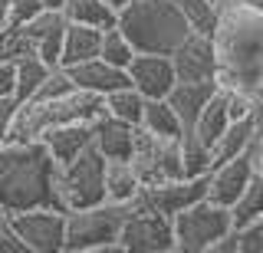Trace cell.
<instances>
[{
  "label": "cell",
  "mask_w": 263,
  "mask_h": 253,
  "mask_svg": "<svg viewBox=\"0 0 263 253\" xmlns=\"http://www.w3.org/2000/svg\"><path fill=\"white\" fill-rule=\"evenodd\" d=\"M171 224H175V253H208L214 240L234 230L230 207H220L208 198L178 210Z\"/></svg>",
  "instance_id": "8992f818"
},
{
  "label": "cell",
  "mask_w": 263,
  "mask_h": 253,
  "mask_svg": "<svg viewBox=\"0 0 263 253\" xmlns=\"http://www.w3.org/2000/svg\"><path fill=\"white\" fill-rule=\"evenodd\" d=\"M7 17H10V0H0V30L7 27Z\"/></svg>",
  "instance_id": "74e56055"
},
{
  "label": "cell",
  "mask_w": 263,
  "mask_h": 253,
  "mask_svg": "<svg viewBox=\"0 0 263 253\" xmlns=\"http://www.w3.org/2000/svg\"><path fill=\"white\" fill-rule=\"evenodd\" d=\"M63 4H66V0H43L46 10H63Z\"/></svg>",
  "instance_id": "ab89813d"
},
{
  "label": "cell",
  "mask_w": 263,
  "mask_h": 253,
  "mask_svg": "<svg viewBox=\"0 0 263 253\" xmlns=\"http://www.w3.org/2000/svg\"><path fill=\"white\" fill-rule=\"evenodd\" d=\"M0 253H30L27 247H23V240L10 230V224H0Z\"/></svg>",
  "instance_id": "d590c367"
},
{
  "label": "cell",
  "mask_w": 263,
  "mask_h": 253,
  "mask_svg": "<svg viewBox=\"0 0 263 253\" xmlns=\"http://www.w3.org/2000/svg\"><path fill=\"white\" fill-rule=\"evenodd\" d=\"M69 69V79L76 83V89H86V92H96V95H109L112 89L119 86H128V72L105 63L102 56H92L86 63H76V66H66Z\"/></svg>",
  "instance_id": "e0dca14e"
},
{
  "label": "cell",
  "mask_w": 263,
  "mask_h": 253,
  "mask_svg": "<svg viewBox=\"0 0 263 253\" xmlns=\"http://www.w3.org/2000/svg\"><path fill=\"white\" fill-rule=\"evenodd\" d=\"M132 204L102 201L92 207H79L66 214V243L63 253H122L119 233L125 217L132 214Z\"/></svg>",
  "instance_id": "277c9868"
},
{
  "label": "cell",
  "mask_w": 263,
  "mask_h": 253,
  "mask_svg": "<svg viewBox=\"0 0 263 253\" xmlns=\"http://www.w3.org/2000/svg\"><path fill=\"white\" fill-rule=\"evenodd\" d=\"M208 253H240V247H237V230H230L220 240H214V247Z\"/></svg>",
  "instance_id": "8d00e7d4"
},
{
  "label": "cell",
  "mask_w": 263,
  "mask_h": 253,
  "mask_svg": "<svg viewBox=\"0 0 263 253\" xmlns=\"http://www.w3.org/2000/svg\"><path fill=\"white\" fill-rule=\"evenodd\" d=\"M4 220H7V214H4V210H0V224H4Z\"/></svg>",
  "instance_id": "b9f144b4"
},
{
  "label": "cell",
  "mask_w": 263,
  "mask_h": 253,
  "mask_svg": "<svg viewBox=\"0 0 263 253\" xmlns=\"http://www.w3.org/2000/svg\"><path fill=\"white\" fill-rule=\"evenodd\" d=\"M105 112L115 119H122V122H128V125H142V115H145V95L138 92L135 86H119V89H112L109 95H105Z\"/></svg>",
  "instance_id": "d4e9b609"
},
{
  "label": "cell",
  "mask_w": 263,
  "mask_h": 253,
  "mask_svg": "<svg viewBox=\"0 0 263 253\" xmlns=\"http://www.w3.org/2000/svg\"><path fill=\"white\" fill-rule=\"evenodd\" d=\"M247 158L253 165V174L263 178V125H257V132L250 138V148H247Z\"/></svg>",
  "instance_id": "e575fe53"
},
{
  "label": "cell",
  "mask_w": 263,
  "mask_h": 253,
  "mask_svg": "<svg viewBox=\"0 0 263 253\" xmlns=\"http://www.w3.org/2000/svg\"><path fill=\"white\" fill-rule=\"evenodd\" d=\"M250 178H253V165L247 154H237L230 161L214 165L208 171V201L220 204V207H230L243 194V187L250 184Z\"/></svg>",
  "instance_id": "4fadbf2b"
},
{
  "label": "cell",
  "mask_w": 263,
  "mask_h": 253,
  "mask_svg": "<svg viewBox=\"0 0 263 253\" xmlns=\"http://www.w3.org/2000/svg\"><path fill=\"white\" fill-rule=\"evenodd\" d=\"M119 30L138 53H168L191 33L175 0H132L119 10Z\"/></svg>",
  "instance_id": "3957f363"
},
{
  "label": "cell",
  "mask_w": 263,
  "mask_h": 253,
  "mask_svg": "<svg viewBox=\"0 0 263 253\" xmlns=\"http://www.w3.org/2000/svg\"><path fill=\"white\" fill-rule=\"evenodd\" d=\"M102 46V30L86 27V23H69L66 20V36H63V53H60V66H76L99 56Z\"/></svg>",
  "instance_id": "ffe728a7"
},
{
  "label": "cell",
  "mask_w": 263,
  "mask_h": 253,
  "mask_svg": "<svg viewBox=\"0 0 263 253\" xmlns=\"http://www.w3.org/2000/svg\"><path fill=\"white\" fill-rule=\"evenodd\" d=\"M257 4H260V7H263V0H257Z\"/></svg>",
  "instance_id": "ee69618b"
},
{
  "label": "cell",
  "mask_w": 263,
  "mask_h": 253,
  "mask_svg": "<svg viewBox=\"0 0 263 253\" xmlns=\"http://www.w3.org/2000/svg\"><path fill=\"white\" fill-rule=\"evenodd\" d=\"M135 46H132V40L119 30V23L109 30H102V46H99V56H102L105 63H112V66L119 69H128V63L135 60Z\"/></svg>",
  "instance_id": "83f0119b"
},
{
  "label": "cell",
  "mask_w": 263,
  "mask_h": 253,
  "mask_svg": "<svg viewBox=\"0 0 263 253\" xmlns=\"http://www.w3.org/2000/svg\"><path fill=\"white\" fill-rule=\"evenodd\" d=\"M237 230V247L240 253H263V217L247 227H234Z\"/></svg>",
  "instance_id": "1f68e13d"
},
{
  "label": "cell",
  "mask_w": 263,
  "mask_h": 253,
  "mask_svg": "<svg viewBox=\"0 0 263 253\" xmlns=\"http://www.w3.org/2000/svg\"><path fill=\"white\" fill-rule=\"evenodd\" d=\"M10 230L23 240L30 253H63L66 243V210L60 207H30L7 217Z\"/></svg>",
  "instance_id": "9c48e42d"
},
{
  "label": "cell",
  "mask_w": 263,
  "mask_h": 253,
  "mask_svg": "<svg viewBox=\"0 0 263 253\" xmlns=\"http://www.w3.org/2000/svg\"><path fill=\"white\" fill-rule=\"evenodd\" d=\"M46 7L43 0H10V17H7V27H23L33 17H40Z\"/></svg>",
  "instance_id": "d6a6232c"
},
{
  "label": "cell",
  "mask_w": 263,
  "mask_h": 253,
  "mask_svg": "<svg viewBox=\"0 0 263 253\" xmlns=\"http://www.w3.org/2000/svg\"><path fill=\"white\" fill-rule=\"evenodd\" d=\"M142 128L158 138H181L184 125H181L178 112L171 109L168 99H148L145 102V115H142Z\"/></svg>",
  "instance_id": "cb8c5ba5"
},
{
  "label": "cell",
  "mask_w": 263,
  "mask_h": 253,
  "mask_svg": "<svg viewBox=\"0 0 263 253\" xmlns=\"http://www.w3.org/2000/svg\"><path fill=\"white\" fill-rule=\"evenodd\" d=\"M260 217H263V178L253 174L250 184L243 187V194L230 204V220H234V227H247Z\"/></svg>",
  "instance_id": "4316f807"
},
{
  "label": "cell",
  "mask_w": 263,
  "mask_h": 253,
  "mask_svg": "<svg viewBox=\"0 0 263 253\" xmlns=\"http://www.w3.org/2000/svg\"><path fill=\"white\" fill-rule=\"evenodd\" d=\"M56 161L43 142H0V210L53 207Z\"/></svg>",
  "instance_id": "7a4b0ae2"
},
{
  "label": "cell",
  "mask_w": 263,
  "mask_h": 253,
  "mask_svg": "<svg viewBox=\"0 0 263 253\" xmlns=\"http://www.w3.org/2000/svg\"><path fill=\"white\" fill-rule=\"evenodd\" d=\"M181 161H184V174L187 178H201L214 168V154L211 148H204L201 142H194L191 135L181 138Z\"/></svg>",
  "instance_id": "f546056e"
},
{
  "label": "cell",
  "mask_w": 263,
  "mask_h": 253,
  "mask_svg": "<svg viewBox=\"0 0 263 253\" xmlns=\"http://www.w3.org/2000/svg\"><path fill=\"white\" fill-rule=\"evenodd\" d=\"M227 99H224V92H214V99L201 109V115H197V122L191 125V132H184V135H191L194 142H201L204 148H214V142H217L220 135H224V128H227Z\"/></svg>",
  "instance_id": "7402d4cb"
},
{
  "label": "cell",
  "mask_w": 263,
  "mask_h": 253,
  "mask_svg": "<svg viewBox=\"0 0 263 253\" xmlns=\"http://www.w3.org/2000/svg\"><path fill=\"white\" fill-rule=\"evenodd\" d=\"M72 89H76V83L69 79V69H66V66H53V69L46 72L43 86L36 89L33 99H60V95H69Z\"/></svg>",
  "instance_id": "4dcf8cb0"
},
{
  "label": "cell",
  "mask_w": 263,
  "mask_h": 253,
  "mask_svg": "<svg viewBox=\"0 0 263 253\" xmlns=\"http://www.w3.org/2000/svg\"><path fill=\"white\" fill-rule=\"evenodd\" d=\"M128 83L145 95V99H164L175 89V63L168 53H135V60L128 63Z\"/></svg>",
  "instance_id": "7c38bea8"
},
{
  "label": "cell",
  "mask_w": 263,
  "mask_h": 253,
  "mask_svg": "<svg viewBox=\"0 0 263 253\" xmlns=\"http://www.w3.org/2000/svg\"><path fill=\"white\" fill-rule=\"evenodd\" d=\"M63 17L69 23H86V27H99V30H109L119 23V13L102 0H66Z\"/></svg>",
  "instance_id": "603a6c76"
},
{
  "label": "cell",
  "mask_w": 263,
  "mask_h": 253,
  "mask_svg": "<svg viewBox=\"0 0 263 253\" xmlns=\"http://www.w3.org/2000/svg\"><path fill=\"white\" fill-rule=\"evenodd\" d=\"M40 142L46 145V151L53 154L56 165H66L76 154H82L92 145V122H63V125L46 128Z\"/></svg>",
  "instance_id": "2e32d148"
},
{
  "label": "cell",
  "mask_w": 263,
  "mask_h": 253,
  "mask_svg": "<svg viewBox=\"0 0 263 253\" xmlns=\"http://www.w3.org/2000/svg\"><path fill=\"white\" fill-rule=\"evenodd\" d=\"M105 201V154L89 145L82 154H76L66 165H56L53 181V207L60 210H79Z\"/></svg>",
  "instance_id": "5b68a950"
},
{
  "label": "cell",
  "mask_w": 263,
  "mask_h": 253,
  "mask_svg": "<svg viewBox=\"0 0 263 253\" xmlns=\"http://www.w3.org/2000/svg\"><path fill=\"white\" fill-rule=\"evenodd\" d=\"M184 138V135H181ZM181 138H158L145 132L138 125L135 132V151H132V165H135L142 184H161L171 178H184V161H181Z\"/></svg>",
  "instance_id": "ba28073f"
},
{
  "label": "cell",
  "mask_w": 263,
  "mask_h": 253,
  "mask_svg": "<svg viewBox=\"0 0 263 253\" xmlns=\"http://www.w3.org/2000/svg\"><path fill=\"white\" fill-rule=\"evenodd\" d=\"M257 115H247V119H230L227 122V128H224V135L214 142V165H220V161H230V158H237V154H247V148H250V138L253 132H257Z\"/></svg>",
  "instance_id": "44dd1931"
},
{
  "label": "cell",
  "mask_w": 263,
  "mask_h": 253,
  "mask_svg": "<svg viewBox=\"0 0 263 253\" xmlns=\"http://www.w3.org/2000/svg\"><path fill=\"white\" fill-rule=\"evenodd\" d=\"M142 178H138L132 158H115L105 161V201L115 204H132L142 198Z\"/></svg>",
  "instance_id": "d6986e66"
},
{
  "label": "cell",
  "mask_w": 263,
  "mask_h": 253,
  "mask_svg": "<svg viewBox=\"0 0 263 253\" xmlns=\"http://www.w3.org/2000/svg\"><path fill=\"white\" fill-rule=\"evenodd\" d=\"M171 63H175V76L184 79V83L214 79V72H217V53H214L211 33L191 30V33L171 50Z\"/></svg>",
  "instance_id": "30bf717a"
},
{
  "label": "cell",
  "mask_w": 263,
  "mask_h": 253,
  "mask_svg": "<svg viewBox=\"0 0 263 253\" xmlns=\"http://www.w3.org/2000/svg\"><path fill=\"white\" fill-rule=\"evenodd\" d=\"M119 247L128 253H175V224L168 214L148 207L138 198L132 214L122 224Z\"/></svg>",
  "instance_id": "52a82bcc"
},
{
  "label": "cell",
  "mask_w": 263,
  "mask_h": 253,
  "mask_svg": "<svg viewBox=\"0 0 263 253\" xmlns=\"http://www.w3.org/2000/svg\"><path fill=\"white\" fill-rule=\"evenodd\" d=\"M135 132H138V125H128V122L109 115L105 109L92 119V145L105 154V161L132 158V151H135Z\"/></svg>",
  "instance_id": "9a60e30c"
},
{
  "label": "cell",
  "mask_w": 263,
  "mask_h": 253,
  "mask_svg": "<svg viewBox=\"0 0 263 253\" xmlns=\"http://www.w3.org/2000/svg\"><path fill=\"white\" fill-rule=\"evenodd\" d=\"M175 4L181 7V13H184L191 30H197V33H211L214 30L220 0H175Z\"/></svg>",
  "instance_id": "f1b7e54d"
},
{
  "label": "cell",
  "mask_w": 263,
  "mask_h": 253,
  "mask_svg": "<svg viewBox=\"0 0 263 253\" xmlns=\"http://www.w3.org/2000/svg\"><path fill=\"white\" fill-rule=\"evenodd\" d=\"M23 36H27L30 50L46 60L49 66H60V53H63V36H66V17L63 10H43L40 17H33L30 23H23Z\"/></svg>",
  "instance_id": "5bb4252c"
},
{
  "label": "cell",
  "mask_w": 263,
  "mask_h": 253,
  "mask_svg": "<svg viewBox=\"0 0 263 253\" xmlns=\"http://www.w3.org/2000/svg\"><path fill=\"white\" fill-rule=\"evenodd\" d=\"M208 198V174L201 178H171V181H161V184H148L142 187V201L148 207L161 210V214L175 217L178 210L191 207V204Z\"/></svg>",
  "instance_id": "8fae6325"
},
{
  "label": "cell",
  "mask_w": 263,
  "mask_h": 253,
  "mask_svg": "<svg viewBox=\"0 0 263 253\" xmlns=\"http://www.w3.org/2000/svg\"><path fill=\"white\" fill-rule=\"evenodd\" d=\"M214 92H217V83H214V79H201V83H184V79H178L175 89H171L164 99H168L171 109L178 112L184 132H191V125L197 122L204 105L214 99Z\"/></svg>",
  "instance_id": "ac0fdd59"
},
{
  "label": "cell",
  "mask_w": 263,
  "mask_h": 253,
  "mask_svg": "<svg viewBox=\"0 0 263 253\" xmlns=\"http://www.w3.org/2000/svg\"><path fill=\"white\" fill-rule=\"evenodd\" d=\"M0 56H4V30H0Z\"/></svg>",
  "instance_id": "60d3db41"
},
{
  "label": "cell",
  "mask_w": 263,
  "mask_h": 253,
  "mask_svg": "<svg viewBox=\"0 0 263 253\" xmlns=\"http://www.w3.org/2000/svg\"><path fill=\"white\" fill-rule=\"evenodd\" d=\"M4 138H7V132H4V128H0V142H4Z\"/></svg>",
  "instance_id": "7bdbcfd3"
},
{
  "label": "cell",
  "mask_w": 263,
  "mask_h": 253,
  "mask_svg": "<svg viewBox=\"0 0 263 253\" xmlns=\"http://www.w3.org/2000/svg\"><path fill=\"white\" fill-rule=\"evenodd\" d=\"M16 92V63L10 56H0V99Z\"/></svg>",
  "instance_id": "836d02e7"
},
{
  "label": "cell",
  "mask_w": 263,
  "mask_h": 253,
  "mask_svg": "<svg viewBox=\"0 0 263 253\" xmlns=\"http://www.w3.org/2000/svg\"><path fill=\"white\" fill-rule=\"evenodd\" d=\"M16 102H27L36 95V89L43 86V79H46V72L53 69L46 60H40L36 53H27V56H16Z\"/></svg>",
  "instance_id": "484cf974"
},
{
  "label": "cell",
  "mask_w": 263,
  "mask_h": 253,
  "mask_svg": "<svg viewBox=\"0 0 263 253\" xmlns=\"http://www.w3.org/2000/svg\"><path fill=\"white\" fill-rule=\"evenodd\" d=\"M102 4H109V7H112V10H115V13H119V10H122V7H128V4H132V0H102Z\"/></svg>",
  "instance_id": "f35d334b"
},
{
  "label": "cell",
  "mask_w": 263,
  "mask_h": 253,
  "mask_svg": "<svg viewBox=\"0 0 263 253\" xmlns=\"http://www.w3.org/2000/svg\"><path fill=\"white\" fill-rule=\"evenodd\" d=\"M211 40L217 89H243L263 105V7L257 0H220Z\"/></svg>",
  "instance_id": "6da1fadb"
}]
</instances>
